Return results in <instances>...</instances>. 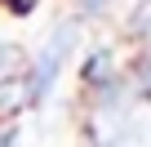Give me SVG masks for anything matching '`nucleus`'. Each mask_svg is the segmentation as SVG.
<instances>
[{"mask_svg":"<svg viewBox=\"0 0 151 147\" xmlns=\"http://www.w3.org/2000/svg\"><path fill=\"white\" fill-rule=\"evenodd\" d=\"M18 58H22V49H18V45H0V76H5V71H9Z\"/></svg>","mask_w":151,"mask_h":147,"instance_id":"nucleus-2","label":"nucleus"},{"mask_svg":"<svg viewBox=\"0 0 151 147\" xmlns=\"http://www.w3.org/2000/svg\"><path fill=\"white\" fill-rule=\"evenodd\" d=\"M71 45H76V22L58 27V36L45 45V54H40V62H36V76H31V103H45V94H49V85L58 80L62 58L71 54Z\"/></svg>","mask_w":151,"mask_h":147,"instance_id":"nucleus-1","label":"nucleus"},{"mask_svg":"<svg viewBox=\"0 0 151 147\" xmlns=\"http://www.w3.org/2000/svg\"><path fill=\"white\" fill-rule=\"evenodd\" d=\"M80 9H85V14H98V9H102V0H80Z\"/></svg>","mask_w":151,"mask_h":147,"instance_id":"nucleus-3","label":"nucleus"}]
</instances>
